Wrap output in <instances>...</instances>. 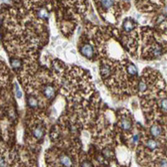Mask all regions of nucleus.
I'll list each match as a JSON object with an SVG mask.
<instances>
[{"instance_id": "7", "label": "nucleus", "mask_w": 167, "mask_h": 167, "mask_svg": "<svg viewBox=\"0 0 167 167\" xmlns=\"http://www.w3.org/2000/svg\"><path fill=\"white\" fill-rule=\"evenodd\" d=\"M150 133L153 137H158V136H160L161 133H162V129H161V127L158 126V125H153L150 128Z\"/></svg>"}, {"instance_id": "3", "label": "nucleus", "mask_w": 167, "mask_h": 167, "mask_svg": "<svg viewBox=\"0 0 167 167\" xmlns=\"http://www.w3.org/2000/svg\"><path fill=\"white\" fill-rule=\"evenodd\" d=\"M120 127L123 131H129L132 128V121L129 118H122L120 121Z\"/></svg>"}, {"instance_id": "13", "label": "nucleus", "mask_w": 167, "mask_h": 167, "mask_svg": "<svg viewBox=\"0 0 167 167\" xmlns=\"http://www.w3.org/2000/svg\"><path fill=\"white\" fill-rule=\"evenodd\" d=\"M6 166V162H5L4 158H1V167H5Z\"/></svg>"}, {"instance_id": "10", "label": "nucleus", "mask_w": 167, "mask_h": 167, "mask_svg": "<svg viewBox=\"0 0 167 167\" xmlns=\"http://www.w3.org/2000/svg\"><path fill=\"white\" fill-rule=\"evenodd\" d=\"M27 104L30 108H36L38 106V101H37L36 98H34L33 96L31 97H28V100H27Z\"/></svg>"}, {"instance_id": "6", "label": "nucleus", "mask_w": 167, "mask_h": 167, "mask_svg": "<svg viewBox=\"0 0 167 167\" xmlns=\"http://www.w3.org/2000/svg\"><path fill=\"white\" fill-rule=\"evenodd\" d=\"M59 162L63 165L64 167H72V161L67 155H61L59 157Z\"/></svg>"}, {"instance_id": "1", "label": "nucleus", "mask_w": 167, "mask_h": 167, "mask_svg": "<svg viewBox=\"0 0 167 167\" xmlns=\"http://www.w3.org/2000/svg\"><path fill=\"white\" fill-rule=\"evenodd\" d=\"M96 1L99 4V6L105 11L113 8L115 5V0H96Z\"/></svg>"}, {"instance_id": "11", "label": "nucleus", "mask_w": 167, "mask_h": 167, "mask_svg": "<svg viewBox=\"0 0 167 167\" xmlns=\"http://www.w3.org/2000/svg\"><path fill=\"white\" fill-rule=\"evenodd\" d=\"M160 108L163 112L167 113V99H162L160 101Z\"/></svg>"}, {"instance_id": "5", "label": "nucleus", "mask_w": 167, "mask_h": 167, "mask_svg": "<svg viewBox=\"0 0 167 167\" xmlns=\"http://www.w3.org/2000/svg\"><path fill=\"white\" fill-rule=\"evenodd\" d=\"M145 146L149 149V150H156L158 148V143H157L156 140L154 139H147V141H145Z\"/></svg>"}, {"instance_id": "9", "label": "nucleus", "mask_w": 167, "mask_h": 167, "mask_svg": "<svg viewBox=\"0 0 167 167\" xmlns=\"http://www.w3.org/2000/svg\"><path fill=\"white\" fill-rule=\"evenodd\" d=\"M43 135H44V131H43L42 127H37L33 131V136L36 139H41L43 137Z\"/></svg>"}, {"instance_id": "2", "label": "nucleus", "mask_w": 167, "mask_h": 167, "mask_svg": "<svg viewBox=\"0 0 167 167\" xmlns=\"http://www.w3.org/2000/svg\"><path fill=\"white\" fill-rule=\"evenodd\" d=\"M122 26H123V29H124L125 31L130 32V31H132L133 29L135 28V22L131 18H126L124 21H123Z\"/></svg>"}, {"instance_id": "4", "label": "nucleus", "mask_w": 167, "mask_h": 167, "mask_svg": "<svg viewBox=\"0 0 167 167\" xmlns=\"http://www.w3.org/2000/svg\"><path fill=\"white\" fill-rule=\"evenodd\" d=\"M80 50H81V54H83V56H85L86 58H90L93 56L94 52H93V48H92V46H90V44H84Z\"/></svg>"}, {"instance_id": "12", "label": "nucleus", "mask_w": 167, "mask_h": 167, "mask_svg": "<svg viewBox=\"0 0 167 167\" xmlns=\"http://www.w3.org/2000/svg\"><path fill=\"white\" fill-rule=\"evenodd\" d=\"M81 167H92V164L89 161H83L81 163Z\"/></svg>"}, {"instance_id": "8", "label": "nucleus", "mask_w": 167, "mask_h": 167, "mask_svg": "<svg viewBox=\"0 0 167 167\" xmlns=\"http://www.w3.org/2000/svg\"><path fill=\"white\" fill-rule=\"evenodd\" d=\"M126 68H127V72H128L131 76H137V68H135V66L133 64L128 62V64H127Z\"/></svg>"}]
</instances>
